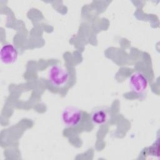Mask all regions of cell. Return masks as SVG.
Wrapping results in <instances>:
<instances>
[{
	"label": "cell",
	"mask_w": 160,
	"mask_h": 160,
	"mask_svg": "<svg viewBox=\"0 0 160 160\" xmlns=\"http://www.w3.org/2000/svg\"><path fill=\"white\" fill-rule=\"evenodd\" d=\"M61 119L65 127L74 128L78 126L82 121V112L78 108L68 106L61 112Z\"/></svg>",
	"instance_id": "2"
},
{
	"label": "cell",
	"mask_w": 160,
	"mask_h": 160,
	"mask_svg": "<svg viewBox=\"0 0 160 160\" xmlns=\"http://www.w3.org/2000/svg\"><path fill=\"white\" fill-rule=\"evenodd\" d=\"M18 52L16 47L10 43L4 44L0 51V59L5 64H11L18 59Z\"/></svg>",
	"instance_id": "4"
},
{
	"label": "cell",
	"mask_w": 160,
	"mask_h": 160,
	"mask_svg": "<svg viewBox=\"0 0 160 160\" xmlns=\"http://www.w3.org/2000/svg\"><path fill=\"white\" fill-rule=\"evenodd\" d=\"M131 89L136 93L144 92L148 86V80L146 76L141 72H136L131 74L129 79Z\"/></svg>",
	"instance_id": "3"
},
{
	"label": "cell",
	"mask_w": 160,
	"mask_h": 160,
	"mask_svg": "<svg viewBox=\"0 0 160 160\" xmlns=\"http://www.w3.org/2000/svg\"><path fill=\"white\" fill-rule=\"evenodd\" d=\"M48 80L56 88H62L66 86L69 80L68 71L59 64H54L49 69Z\"/></svg>",
	"instance_id": "1"
},
{
	"label": "cell",
	"mask_w": 160,
	"mask_h": 160,
	"mask_svg": "<svg viewBox=\"0 0 160 160\" xmlns=\"http://www.w3.org/2000/svg\"><path fill=\"white\" fill-rule=\"evenodd\" d=\"M110 118L109 111L103 108H98L92 111L91 114V120L94 124L102 126L106 124Z\"/></svg>",
	"instance_id": "5"
}]
</instances>
